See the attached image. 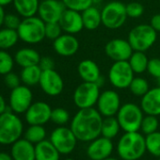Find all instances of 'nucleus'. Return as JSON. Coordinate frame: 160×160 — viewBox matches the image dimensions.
I'll use <instances>...</instances> for the list:
<instances>
[{
  "label": "nucleus",
  "instance_id": "a878e982",
  "mask_svg": "<svg viewBox=\"0 0 160 160\" xmlns=\"http://www.w3.org/2000/svg\"><path fill=\"white\" fill-rule=\"evenodd\" d=\"M13 5L19 15L24 18L35 16L38 13L40 1L39 0H13Z\"/></svg>",
  "mask_w": 160,
  "mask_h": 160
},
{
  "label": "nucleus",
  "instance_id": "864d4df0",
  "mask_svg": "<svg viewBox=\"0 0 160 160\" xmlns=\"http://www.w3.org/2000/svg\"><path fill=\"white\" fill-rule=\"evenodd\" d=\"M64 160H74V159H73V158H70V157H69V158H66V159H64Z\"/></svg>",
  "mask_w": 160,
  "mask_h": 160
},
{
  "label": "nucleus",
  "instance_id": "f3484780",
  "mask_svg": "<svg viewBox=\"0 0 160 160\" xmlns=\"http://www.w3.org/2000/svg\"><path fill=\"white\" fill-rule=\"evenodd\" d=\"M113 149L112 139L102 136L91 141L87 148V155L92 160H104L111 155Z\"/></svg>",
  "mask_w": 160,
  "mask_h": 160
},
{
  "label": "nucleus",
  "instance_id": "7c9ffc66",
  "mask_svg": "<svg viewBox=\"0 0 160 160\" xmlns=\"http://www.w3.org/2000/svg\"><path fill=\"white\" fill-rule=\"evenodd\" d=\"M46 138V130L43 125H30L25 132V138L33 144H37Z\"/></svg>",
  "mask_w": 160,
  "mask_h": 160
},
{
  "label": "nucleus",
  "instance_id": "e433bc0d",
  "mask_svg": "<svg viewBox=\"0 0 160 160\" xmlns=\"http://www.w3.org/2000/svg\"><path fill=\"white\" fill-rule=\"evenodd\" d=\"M66 9H71L77 12H83L92 6V0H61Z\"/></svg>",
  "mask_w": 160,
  "mask_h": 160
},
{
  "label": "nucleus",
  "instance_id": "a18cd8bd",
  "mask_svg": "<svg viewBox=\"0 0 160 160\" xmlns=\"http://www.w3.org/2000/svg\"><path fill=\"white\" fill-rule=\"evenodd\" d=\"M7 110H8V107H7L6 101L4 99V97L0 94V115L4 112H6Z\"/></svg>",
  "mask_w": 160,
  "mask_h": 160
},
{
  "label": "nucleus",
  "instance_id": "bb28decb",
  "mask_svg": "<svg viewBox=\"0 0 160 160\" xmlns=\"http://www.w3.org/2000/svg\"><path fill=\"white\" fill-rule=\"evenodd\" d=\"M42 72V70L41 69L39 64L23 68L21 74H20L21 81L26 86H28V87L35 86L40 83Z\"/></svg>",
  "mask_w": 160,
  "mask_h": 160
},
{
  "label": "nucleus",
  "instance_id": "ea45409f",
  "mask_svg": "<svg viewBox=\"0 0 160 160\" xmlns=\"http://www.w3.org/2000/svg\"><path fill=\"white\" fill-rule=\"evenodd\" d=\"M147 72L154 78L156 79L159 78L160 77V58H153L149 59Z\"/></svg>",
  "mask_w": 160,
  "mask_h": 160
},
{
  "label": "nucleus",
  "instance_id": "de8ad7c7",
  "mask_svg": "<svg viewBox=\"0 0 160 160\" xmlns=\"http://www.w3.org/2000/svg\"><path fill=\"white\" fill-rule=\"evenodd\" d=\"M5 11L3 9L2 6H0V27H1L2 25H4V20H5Z\"/></svg>",
  "mask_w": 160,
  "mask_h": 160
},
{
  "label": "nucleus",
  "instance_id": "09e8293b",
  "mask_svg": "<svg viewBox=\"0 0 160 160\" xmlns=\"http://www.w3.org/2000/svg\"><path fill=\"white\" fill-rule=\"evenodd\" d=\"M11 3H13V0H0V6H7L10 5Z\"/></svg>",
  "mask_w": 160,
  "mask_h": 160
},
{
  "label": "nucleus",
  "instance_id": "72a5a7b5",
  "mask_svg": "<svg viewBox=\"0 0 160 160\" xmlns=\"http://www.w3.org/2000/svg\"><path fill=\"white\" fill-rule=\"evenodd\" d=\"M12 57L3 49H0V74H7L12 71L14 65Z\"/></svg>",
  "mask_w": 160,
  "mask_h": 160
},
{
  "label": "nucleus",
  "instance_id": "20e7f679",
  "mask_svg": "<svg viewBox=\"0 0 160 160\" xmlns=\"http://www.w3.org/2000/svg\"><path fill=\"white\" fill-rule=\"evenodd\" d=\"M17 31L21 41L36 44L45 38V23L40 17H27L22 20Z\"/></svg>",
  "mask_w": 160,
  "mask_h": 160
},
{
  "label": "nucleus",
  "instance_id": "49530a36",
  "mask_svg": "<svg viewBox=\"0 0 160 160\" xmlns=\"http://www.w3.org/2000/svg\"><path fill=\"white\" fill-rule=\"evenodd\" d=\"M0 160H13V158L11 153L0 152Z\"/></svg>",
  "mask_w": 160,
  "mask_h": 160
},
{
  "label": "nucleus",
  "instance_id": "f8f14e48",
  "mask_svg": "<svg viewBox=\"0 0 160 160\" xmlns=\"http://www.w3.org/2000/svg\"><path fill=\"white\" fill-rule=\"evenodd\" d=\"M39 85L42 92L49 96L59 95L64 88L63 79L55 69L42 71Z\"/></svg>",
  "mask_w": 160,
  "mask_h": 160
},
{
  "label": "nucleus",
  "instance_id": "6e6552de",
  "mask_svg": "<svg viewBox=\"0 0 160 160\" xmlns=\"http://www.w3.org/2000/svg\"><path fill=\"white\" fill-rule=\"evenodd\" d=\"M100 93V87L96 83L83 81L74 90L72 100L79 109L93 108L97 104Z\"/></svg>",
  "mask_w": 160,
  "mask_h": 160
},
{
  "label": "nucleus",
  "instance_id": "a211bd4d",
  "mask_svg": "<svg viewBox=\"0 0 160 160\" xmlns=\"http://www.w3.org/2000/svg\"><path fill=\"white\" fill-rule=\"evenodd\" d=\"M62 30L68 34L79 33L84 28L83 19L80 12L66 9L58 21Z\"/></svg>",
  "mask_w": 160,
  "mask_h": 160
},
{
  "label": "nucleus",
  "instance_id": "dca6fc26",
  "mask_svg": "<svg viewBox=\"0 0 160 160\" xmlns=\"http://www.w3.org/2000/svg\"><path fill=\"white\" fill-rule=\"evenodd\" d=\"M52 108L45 102L32 103L25 113L26 121L29 125H43L51 120Z\"/></svg>",
  "mask_w": 160,
  "mask_h": 160
},
{
  "label": "nucleus",
  "instance_id": "c03bdc74",
  "mask_svg": "<svg viewBox=\"0 0 160 160\" xmlns=\"http://www.w3.org/2000/svg\"><path fill=\"white\" fill-rule=\"evenodd\" d=\"M150 25L156 32H160V13L154 14L152 17L150 21Z\"/></svg>",
  "mask_w": 160,
  "mask_h": 160
},
{
  "label": "nucleus",
  "instance_id": "a19ab883",
  "mask_svg": "<svg viewBox=\"0 0 160 160\" xmlns=\"http://www.w3.org/2000/svg\"><path fill=\"white\" fill-rule=\"evenodd\" d=\"M5 84L7 85L8 88L10 89H15L18 86H20V81H21V77H19V75L13 72H10L9 73L5 74V78H4Z\"/></svg>",
  "mask_w": 160,
  "mask_h": 160
},
{
  "label": "nucleus",
  "instance_id": "3c124183",
  "mask_svg": "<svg viewBox=\"0 0 160 160\" xmlns=\"http://www.w3.org/2000/svg\"><path fill=\"white\" fill-rule=\"evenodd\" d=\"M104 160H119V159H118V158H114V157L109 156V157H108V158H106V159H104Z\"/></svg>",
  "mask_w": 160,
  "mask_h": 160
},
{
  "label": "nucleus",
  "instance_id": "b1692460",
  "mask_svg": "<svg viewBox=\"0 0 160 160\" xmlns=\"http://www.w3.org/2000/svg\"><path fill=\"white\" fill-rule=\"evenodd\" d=\"M15 62L22 68L38 65L41 60L40 54L32 48H22L14 56Z\"/></svg>",
  "mask_w": 160,
  "mask_h": 160
},
{
  "label": "nucleus",
  "instance_id": "ddd939ff",
  "mask_svg": "<svg viewBox=\"0 0 160 160\" xmlns=\"http://www.w3.org/2000/svg\"><path fill=\"white\" fill-rule=\"evenodd\" d=\"M134 50L130 45L128 40L113 39L109 41L105 46L106 55L114 61L128 60L133 54Z\"/></svg>",
  "mask_w": 160,
  "mask_h": 160
},
{
  "label": "nucleus",
  "instance_id": "aec40b11",
  "mask_svg": "<svg viewBox=\"0 0 160 160\" xmlns=\"http://www.w3.org/2000/svg\"><path fill=\"white\" fill-rule=\"evenodd\" d=\"M140 108L147 115H160V87L150 89L141 97Z\"/></svg>",
  "mask_w": 160,
  "mask_h": 160
},
{
  "label": "nucleus",
  "instance_id": "6ab92c4d",
  "mask_svg": "<svg viewBox=\"0 0 160 160\" xmlns=\"http://www.w3.org/2000/svg\"><path fill=\"white\" fill-rule=\"evenodd\" d=\"M54 50L61 57H72L79 49V42L72 34H61L53 42Z\"/></svg>",
  "mask_w": 160,
  "mask_h": 160
},
{
  "label": "nucleus",
  "instance_id": "393cba45",
  "mask_svg": "<svg viewBox=\"0 0 160 160\" xmlns=\"http://www.w3.org/2000/svg\"><path fill=\"white\" fill-rule=\"evenodd\" d=\"M84 28L88 30L97 29L102 25V14L101 11L96 6H91L88 9L81 12Z\"/></svg>",
  "mask_w": 160,
  "mask_h": 160
},
{
  "label": "nucleus",
  "instance_id": "9d476101",
  "mask_svg": "<svg viewBox=\"0 0 160 160\" xmlns=\"http://www.w3.org/2000/svg\"><path fill=\"white\" fill-rule=\"evenodd\" d=\"M49 140L60 152V154H69L76 147L77 138L71 128L63 125L54 129L50 135Z\"/></svg>",
  "mask_w": 160,
  "mask_h": 160
},
{
  "label": "nucleus",
  "instance_id": "58836bf2",
  "mask_svg": "<svg viewBox=\"0 0 160 160\" xmlns=\"http://www.w3.org/2000/svg\"><path fill=\"white\" fill-rule=\"evenodd\" d=\"M126 7V13L129 18H139L144 13V7L138 2H131Z\"/></svg>",
  "mask_w": 160,
  "mask_h": 160
},
{
  "label": "nucleus",
  "instance_id": "f704fd0d",
  "mask_svg": "<svg viewBox=\"0 0 160 160\" xmlns=\"http://www.w3.org/2000/svg\"><path fill=\"white\" fill-rule=\"evenodd\" d=\"M158 125H159V122L157 120V116L146 114V116L143 117L140 130L144 135H149L151 133L157 131Z\"/></svg>",
  "mask_w": 160,
  "mask_h": 160
},
{
  "label": "nucleus",
  "instance_id": "f257e3e1",
  "mask_svg": "<svg viewBox=\"0 0 160 160\" xmlns=\"http://www.w3.org/2000/svg\"><path fill=\"white\" fill-rule=\"evenodd\" d=\"M103 118L98 109L81 108L73 116L70 128L77 140L91 142L101 136Z\"/></svg>",
  "mask_w": 160,
  "mask_h": 160
},
{
  "label": "nucleus",
  "instance_id": "37998d69",
  "mask_svg": "<svg viewBox=\"0 0 160 160\" xmlns=\"http://www.w3.org/2000/svg\"><path fill=\"white\" fill-rule=\"evenodd\" d=\"M39 66L41 67V69L42 71L52 70L55 67V62H54V59L51 58L50 57H43V58H41Z\"/></svg>",
  "mask_w": 160,
  "mask_h": 160
},
{
  "label": "nucleus",
  "instance_id": "5701e85b",
  "mask_svg": "<svg viewBox=\"0 0 160 160\" xmlns=\"http://www.w3.org/2000/svg\"><path fill=\"white\" fill-rule=\"evenodd\" d=\"M60 152L50 140L44 139L35 145L36 160H59Z\"/></svg>",
  "mask_w": 160,
  "mask_h": 160
},
{
  "label": "nucleus",
  "instance_id": "79ce46f5",
  "mask_svg": "<svg viewBox=\"0 0 160 160\" xmlns=\"http://www.w3.org/2000/svg\"><path fill=\"white\" fill-rule=\"evenodd\" d=\"M21 22H22V20L19 18L18 15L9 13V14H6V16H5L4 25L8 28L17 30L18 28H19V26H20V24H21Z\"/></svg>",
  "mask_w": 160,
  "mask_h": 160
},
{
  "label": "nucleus",
  "instance_id": "c756f323",
  "mask_svg": "<svg viewBox=\"0 0 160 160\" xmlns=\"http://www.w3.org/2000/svg\"><path fill=\"white\" fill-rule=\"evenodd\" d=\"M19 39L18 31L15 29L8 28L0 29V49L6 50L14 46Z\"/></svg>",
  "mask_w": 160,
  "mask_h": 160
},
{
  "label": "nucleus",
  "instance_id": "f03ea898",
  "mask_svg": "<svg viewBox=\"0 0 160 160\" xmlns=\"http://www.w3.org/2000/svg\"><path fill=\"white\" fill-rule=\"evenodd\" d=\"M145 138L138 132H125L117 143V152L122 160H138L146 152Z\"/></svg>",
  "mask_w": 160,
  "mask_h": 160
},
{
  "label": "nucleus",
  "instance_id": "c9c22d12",
  "mask_svg": "<svg viewBox=\"0 0 160 160\" xmlns=\"http://www.w3.org/2000/svg\"><path fill=\"white\" fill-rule=\"evenodd\" d=\"M70 120V114L69 112L62 108H57L52 109L51 113V120L54 123L61 126L66 124Z\"/></svg>",
  "mask_w": 160,
  "mask_h": 160
},
{
  "label": "nucleus",
  "instance_id": "423d86ee",
  "mask_svg": "<svg viewBox=\"0 0 160 160\" xmlns=\"http://www.w3.org/2000/svg\"><path fill=\"white\" fill-rule=\"evenodd\" d=\"M156 37L157 32L150 24H141L136 26L130 30L127 40L134 51L145 52L153 45Z\"/></svg>",
  "mask_w": 160,
  "mask_h": 160
},
{
  "label": "nucleus",
  "instance_id": "473e14b6",
  "mask_svg": "<svg viewBox=\"0 0 160 160\" xmlns=\"http://www.w3.org/2000/svg\"><path fill=\"white\" fill-rule=\"evenodd\" d=\"M129 89L135 96L139 97H142L150 90L147 80L142 77H134L129 86Z\"/></svg>",
  "mask_w": 160,
  "mask_h": 160
},
{
  "label": "nucleus",
  "instance_id": "4c0bfd02",
  "mask_svg": "<svg viewBox=\"0 0 160 160\" xmlns=\"http://www.w3.org/2000/svg\"><path fill=\"white\" fill-rule=\"evenodd\" d=\"M62 31L63 30L58 22L45 23V38L55 41L61 35Z\"/></svg>",
  "mask_w": 160,
  "mask_h": 160
},
{
  "label": "nucleus",
  "instance_id": "7ed1b4c3",
  "mask_svg": "<svg viewBox=\"0 0 160 160\" xmlns=\"http://www.w3.org/2000/svg\"><path fill=\"white\" fill-rule=\"evenodd\" d=\"M24 131L22 120L16 113L8 110L0 115V144L12 145L21 138Z\"/></svg>",
  "mask_w": 160,
  "mask_h": 160
},
{
  "label": "nucleus",
  "instance_id": "5fc2aeb1",
  "mask_svg": "<svg viewBox=\"0 0 160 160\" xmlns=\"http://www.w3.org/2000/svg\"><path fill=\"white\" fill-rule=\"evenodd\" d=\"M158 160H160V157H158Z\"/></svg>",
  "mask_w": 160,
  "mask_h": 160
},
{
  "label": "nucleus",
  "instance_id": "2eb2a0df",
  "mask_svg": "<svg viewBox=\"0 0 160 160\" xmlns=\"http://www.w3.org/2000/svg\"><path fill=\"white\" fill-rule=\"evenodd\" d=\"M66 10L61 0H42L40 2L38 14L44 23L58 22Z\"/></svg>",
  "mask_w": 160,
  "mask_h": 160
},
{
  "label": "nucleus",
  "instance_id": "2f4dec72",
  "mask_svg": "<svg viewBox=\"0 0 160 160\" xmlns=\"http://www.w3.org/2000/svg\"><path fill=\"white\" fill-rule=\"evenodd\" d=\"M146 150L152 155L160 157V132L155 131L145 137Z\"/></svg>",
  "mask_w": 160,
  "mask_h": 160
},
{
  "label": "nucleus",
  "instance_id": "603ef678",
  "mask_svg": "<svg viewBox=\"0 0 160 160\" xmlns=\"http://www.w3.org/2000/svg\"><path fill=\"white\" fill-rule=\"evenodd\" d=\"M157 84H158V87H160V77L157 78Z\"/></svg>",
  "mask_w": 160,
  "mask_h": 160
},
{
  "label": "nucleus",
  "instance_id": "8fccbe9b",
  "mask_svg": "<svg viewBox=\"0 0 160 160\" xmlns=\"http://www.w3.org/2000/svg\"><path fill=\"white\" fill-rule=\"evenodd\" d=\"M102 2H103V0H92V5L97 7V6L100 5Z\"/></svg>",
  "mask_w": 160,
  "mask_h": 160
},
{
  "label": "nucleus",
  "instance_id": "412c9836",
  "mask_svg": "<svg viewBox=\"0 0 160 160\" xmlns=\"http://www.w3.org/2000/svg\"><path fill=\"white\" fill-rule=\"evenodd\" d=\"M11 154L13 160H36L35 144L27 138H19L12 145Z\"/></svg>",
  "mask_w": 160,
  "mask_h": 160
},
{
  "label": "nucleus",
  "instance_id": "4be33fe9",
  "mask_svg": "<svg viewBox=\"0 0 160 160\" xmlns=\"http://www.w3.org/2000/svg\"><path fill=\"white\" fill-rule=\"evenodd\" d=\"M77 72L84 82H96L101 76L100 68L97 63L92 59H84L78 64Z\"/></svg>",
  "mask_w": 160,
  "mask_h": 160
},
{
  "label": "nucleus",
  "instance_id": "39448f33",
  "mask_svg": "<svg viewBox=\"0 0 160 160\" xmlns=\"http://www.w3.org/2000/svg\"><path fill=\"white\" fill-rule=\"evenodd\" d=\"M143 113V110L138 105L134 103H126L121 106L116 118L121 128L124 132H138L140 130L144 117Z\"/></svg>",
  "mask_w": 160,
  "mask_h": 160
},
{
  "label": "nucleus",
  "instance_id": "1a4fd4ad",
  "mask_svg": "<svg viewBox=\"0 0 160 160\" xmlns=\"http://www.w3.org/2000/svg\"><path fill=\"white\" fill-rule=\"evenodd\" d=\"M135 72H133L128 60L114 61L108 72V80L116 89L129 88Z\"/></svg>",
  "mask_w": 160,
  "mask_h": 160
},
{
  "label": "nucleus",
  "instance_id": "c85d7f7f",
  "mask_svg": "<svg viewBox=\"0 0 160 160\" xmlns=\"http://www.w3.org/2000/svg\"><path fill=\"white\" fill-rule=\"evenodd\" d=\"M148 61L149 58L145 53L141 51H134L128 59V62L135 73H142L147 71Z\"/></svg>",
  "mask_w": 160,
  "mask_h": 160
},
{
  "label": "nucleus",
  "instance_id": "0eeeda50",
  "mask_svg": "<svg viewBox=\"0 0 160 160\" xmlns=\"http://www.w3.org/2000/svg\"><path fill=\"white\" fill-rule=\"evenodd\" d=\"M102 25L108 29H117L122 27L127 19L126 7L120 1L108 3L101 11Z\"/></svg>",
  "mask_w": 160,
  "mask_h": 160
},
{
  "label": "nucleus",
  "instance_id": "4468645a",
  "mask_svg": "<svg viewBox=\"0 0 160 160\" xmlns=\"http://www.w3.org/2000/svg\"><path fill=\"white\" fill-rule=\"evenodd\" d=\"M97 109L104 117H111L117 115L121 108L120 95L112 91L108 90L100 93L97 101Z\"/></svg>",
  "mask_w": 160,
  "mask_h": 160
},
{
  "label": "nucleus",
  "instance_id": "9b49d317",
  "mask_svg": "<svg viewBox=\"0 0 160 160\" xmlns=\"http://www.w3.org/2000/svg\"><path fill=\"white\" fill-rule=\"evenodd\" d=\"M33 94L28 86L20 85L12 90L10 94V108L16 114L26 113L32 104Z\"/></svg>",
  "mask_w": 160,
  "mask_h": 160
},
{
  "label": "nucleus",
  "instance_id": "cd10ccee",
  "mask_svg": "<svg viewBox=\"0 0 160 160\" xmlns=\"http://www.w3.org/2000/svg\"><path fill=\"white\" fill-rule=\"evenodd\" d=\"M121 129L122 128H121V125H120L117 118H115L114 116L105 117V119H103V122H102L101 136L112 139L115 137H117V135L119 134Z\"/></svg>",
  "mask_w": 160,
  "mask_h": 160
}]
</instances>
